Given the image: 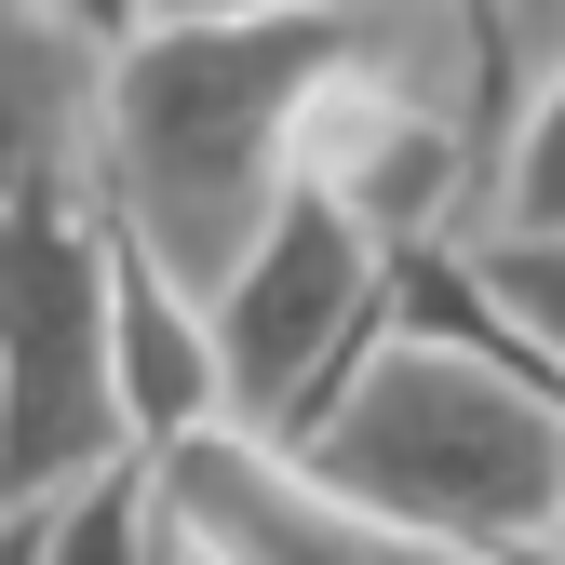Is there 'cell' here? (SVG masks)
I'll return each mask as SVG.
<instances>
[{
    "mask_svg": "<svg viewBox=\"0 0 565 565\" xmlns=\"http://www.w3.org/2000/svg\"><path fill=\"white\" fill-rule=\"evenodd\" d=\"M149 484H162L175 552H202V565H458L431 539L377 525L364 499H337V484L310 458H282L269 431H230V417L189 431V445H162Z\"/></svg>",
    "mask_w": 565,
    "mask_h": 565,
    "instance_id": "5b68a950",
    "label": "cell"
},
{
    "mask_svg": "<svg viewBox=\"0 0 565 565\" xmlns=\"http://www.w3.org/2000/svg\"><path fill=\"white\" fill-rule=\"evenodd\" d=\"M445 256H458V282H471V310L565 377V243H445Z\"/></svg>",
    "mask_w": 565,
    "mask_h": 565,
    "instance_id": "30bf717a",
    "label": "cell"
},
{
    "mask_svg": "<svg viewBox=\"0 0 565 565\" xmlns=\"http://www.w3.org/2000/svg\"><path fill=\"white\" fill-rule=\"evenodd\" d=\"M282 458L458 565L565 539V377L471 310L458 256H391V337Z\"/></svg>",
    "mask_w": 565,
    "mask_h": 565,
    "instance_id": "6da1fadb",
    "label": "cell"
},
{
    "mask_svg": "<svg viewBox=\"0 0 565 565\" xmlns=\"http://www.w3.org/2000/svg\"><path fill=\"white\" fill-rule=\"evenodd\" d=\"M216 14H297V0H149V28H216Z\"/></svg>",
    "mask_w": 565,
    "mask_h": 565,
    "instance_id": "7c38bea8",
    "label": "cell"
},
{
    "mask_svg": "<svg viewBox=\"0 0 565 565\" xmlns=\"http://www.w3.org/2000/svg\"><path fill=\"white\" fill-rule=\"evenodd\" d=\"M0 525H14V565H162V552H175L149 458H108L95 484H67V499H28V512H0Z\"/></svg>",
    "mask_w": 565,
    "mask_h": 565,
    "instance_id": "ba28073f",
    "label": "cell"
},
{
    "mask_svg": "<svg viewBox=\"0 0 565 565\" xmlns=\"http://www.w3.org/2000/svg\"><path fill=\"white\" fill-rule=\"evenodd\" d=\"M216 323V391H230V431L297 445L310 417L350 391V364L391 337V256L337 216V202L282 189V216L230 256V282L202 297Z\"/></svg>",
    "mask_w": 565,
    "mask_h": 565,
    "instance_id": "277c9868",
    "label": "cell"
},
{
    "mask_svg": "<svg viewBox=\"0 0 565 565\" xmlns=\"http://www.w3.org/2000/svg\"><path fill=\"white\" fill-rule=\"evenodd\" d=\"M377 28V0H297V14H216V28H149L95 82V202L108 230L216 297L230 256L282 216V135L310 82Z\"/></svg>",
    "mask_w": 565,
    "mask_h": 565,
    "instance_id": "7a4b0ae2",
    "label": "cell"
},
{
    "mask_svg": "<svg viewBox=\"0 0 565 565\" xmlns=\"http://www.w3.org/2000/svg\"><path fill=\"white\" fill-rule=\"evenodd\" d=\"M552 552H565V539H552Z\"/></svg>",
    "mask_w": 565,
    "mask_h": 565,
    "instance_id": "2e32d148",
    "label": "cell"
},
{
    "mask_svg": "<svg viewBox=\"0 0 565 565\" xmlns=\"http://www.w3.org/2000/svg\"><path fill=\"white\" fill-rule=\"evenodd\" d=\"M108 202L95 175H54L0 216V512L67 499L108 458H135L121 431V364H108Z\"/></svg>",
    "mask_w": 565,
    "mask_h": 565,
    "instance_id": "3957f363",
    "label": "cell"
},
{
    "mask_svg": "<svg viewBox=\"0 0 565 565\" xmlns=\"http://www.w3.org/2000/svg\"><path fill=\"white\" fill-rule=\"evenodd\" d=\"M41 14H54L67 41H95V54H121V41H149V0H41Z\"/></svg>",
    "mask_w": 565,
    "mask_h": 565,
    "instance_id": "8fae6325",
    "label": "cell"
},
{
    "mask_svg": "<svg viewBox=\"0 0 565 565\" xmlns=\"http://www.w3.org/2000/svg\"><path fill=\"white\" fill-rule=\"evenodd\" d=\"M108 364H121V431H135V458H162V445H189V431L230 417L202 297H189L175 269H149L135 243L108 256Z\"/></svg>",
    "mask_w": 565,
    "mask_h": 565,
    "instance_id": "8992f818",
    "label": "cell"
},
{
    "mask_svg": "<svg viewBox=\"0 0 565 565\" xmlns=\"http://www.w3.org/2000/svg\"><path fill=\"white\" fill-rule=\"evenodd\" d=\"M471 243H565V41H552V67H539V82L512 95V121H499Z\"/></svg>",
    "mask_w": 565,
    "mask_h": 565,
    "instance_id": "9c48e42d",
    "label": "cell"
},
{
    "mask_svg": "<svg viewBox=\"0 0 565 565\" xmlns=\"http://www.w3.org/2000/svg\"><path fill=\"white\" fill-rule=\"evenodd\" d=\"M175 565H202V552H175Z\"/></svg>",
    "mask_w": 565,
    "mask_h": 565,
    "instance_id": "9a60e30c",
    "label": "cell"
},
{
    "mask_svg": "<svg viewBox=\"0 0 565 565\" xmlns=\"http://www.w3.org/2000/svg\"><path fill=\"white\" fill-rule=\"evenodd\" d=\"M95 82H108L95 41H67L41 0H0V216L95 162Z\"/></svg>",
    "mask_w": 565,
    "mask_h": 565,
    "instance_id": "52a82bcc",
    "label": "cell"
},
{
    "mask_svg": "<svg viewBox=\"0 0 565 565\" xmlns=\"http://www.w3.org/2000/svg\"><path fill=\"white\" fill-rule=\"evenodd\" d=\"M0 565H14V525H0Z\"/></svg>",
    "mask_w": 565,
    "mask_h": 565,
    "instance_id": "5bb4252c",
    "label": "cell"
},
{
    "mask_svg": "<svg viewBox=\"0 0 565 565\" xmlns=\"http://www.w3.org/2000/svg\"><path fill=\"white\" fill-rule=\"evenodd\" d=\"M499 565H565V552H499Z\"/></svg>",
    "mask_w": 565,
    "mask_h": 565,
    "instance_id": "4fadbf2b",
    "label": "cell"
}]
</instances>
